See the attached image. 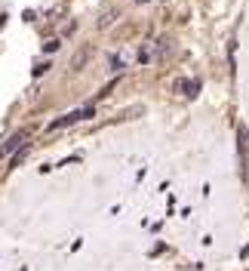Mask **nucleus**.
<instances>
[{"instance_id": "nucleus-2", "label": "nucleus", "mask_w": 249, "mask_h": 271, "mask_svg": "<svg viewBox=\"0 0 249 271\" xmlns=\"http://www.w3.org/2000/svg\"><path fill=\"white\" fill-rule=\"evenodd\" d=\"M93 108L87 105V108H77V111H71V114H65V118H59V121H53L50 124V133H56V130H65V127H71V124H77V121H90L93 118Z\"/></svg>"}, {"instance_id": "nucleus-4", "label": "nucleus", "mask_w": 249, "mask_h": 271, "mask_svg": "<svg viewBox=\"0 0 249 271\" xmlns=\"http://www.w3.org/2000/svg\"><path fill=\"white\" fill-rule=\"evenodd\" d=\"M136 4H151V0H136Z\"/></svg>"}, {"instance_id": "nucleus-1", "label": "nucleus", "mask_w": 249, "mask_h": 271, "mask_svg": "<svg viewBox=\"0 0 249 271\" xmlns=\"http://www.w3.org/2000/svg\"><path fill=\"white\" fill-rule=\"evenodd\" d=\"M173 50V41H170V37H160V41L154 44V47H145L142 50V62H163L166 59V53H170Z\"/></svg>"}, {"instance_id": "nucleus-3", "label": "nucleus", "mask_w": 249, "mask_h": 271, "mask_svg": "<svg viewBox=\"0 0 249 271\" xmlns=\"http://www.w3.org/2000/svg\"><path fill=\"white\" fill-rule=\"evenodd\" d=\"M25 136H28V133H16V136H13V139L4 145V148H0V158H7V154H13V151H16V148L25 142Z\"/></svg>"}]
</instances>
